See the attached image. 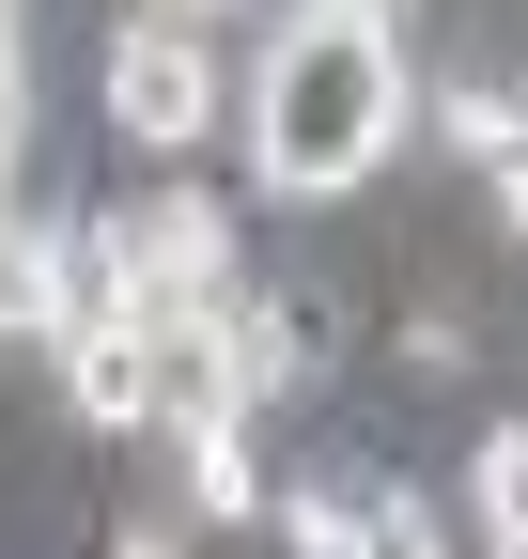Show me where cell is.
<instances>
[{
  "mask_svg": "<svg viewBox=\"0 0 528 559\" xmlns=\"http://www.w3.org/2000/svg\"><path fill=\"white\" fill-rule=\"evenodd\" d=\"M16 156H32V62L0 47V187H16Z\"/></svg>",
  "mask_w": 528,
  "mask_h": 559,
  "instance_id": "13",
  "label": "cell"
},
{
  "mask_svg": "<svg viewBox=\"0 0 528 559\" xmlns=\"http://www.w3.org/2000/svg\"><path fill=\"white\" fill-rule=\"evenodd\" d=\"M405 140V32L388 0H296L249 62V187L264 202H358Z\"/></svg>",
  "mask_w": 528,
  "mask_h": 559,
  "instance_id": "1",
  "label": "cell"
},
{
  "mask_svg": "<svg viewBox=\"0 0 528 559\" xmlns=\"http://www.w3.org/2000/svg\"><path fill=\"white\" fill-rule=\"evenodd\" d=\"M358 498H373V544L388 559H435V498H420V481H358Z\"/></svg>",
  "mask_w": 528,
  "mask_h": 559,
  "instance_id": "11",
  "label": "cell"
},
{
  "mask_svg": "<svg viewBox=\"0 0 528 559\" xmlns=\"http://www.w3.org/2000/svg\"><path fill=\"white\" fill-rule=\"evenodd\" d=\"M94 94H109V124L141 140V156H187V140H218V109H233V79H218L203 16H171V0H141V16L109 32Z\"/></svg>",
  "mask_w": 528,
  "mask_h": 559,
  "instance_id": "2",
  "label": "cell"
},
{
  "mask_svg": "<svg viewBox=\"0 0 528 559\" xmlns=\"http://www.w3.org/2000/svg\"><path fill=\"white\" fill-rule=\"evenodd\" d=\"M47 358H62V419L79 436H156V311H94Z\"/></svg>",
  "mask_w": 528,
  "mask_h": 559,
  "instance_id": "4",
  "label": "cell"
},
{
  "mask_svg": "<svg viewBox=\"0 0 528 559\" xmlns=\"http://www.w3.org/2000/svg\"><path fill=\"white\" fill-rule=\"evenodd\" d=\"M497 124H513V94H497V79H451V94H435V140H451L467 171H482V140H497Z\"/></svg>",
  "mask_w": 528,
  "mask_h": 559,
  "instance_id": "10",
  "label": "cell"
},
{
  "mask_svg": "<svg viewBox=\"0 0 528 559\" xmlns=\"http://www.w3.org/2000/svg\"><path fill=\"white\" fill-rule=\"evenodd\" d=\"M187 513H203V528H249L264 498H280V481H264V451H249V419H187Z\"/></svg>",
  "mask_w": 528,
  "mask_h": 559,
  "instance_id": "6",
  "label": "cell"
},
{
  "mask_svg": "<svg viewBox=\"0 0 528 559\" xmlns=\"http://www.w3.org/2000/svg\"><path fill=\"white\" fill-rule=\"evenodd\" d=\"M0 342H62V218L0 202Z\"/></svg>",
  "mask_w": 528,
  "mask_h": 559,
  "instance_id": "7",
  "label": "cell"
},
{
  "mask_svg": "<svg viewBox=\"0 0 528 559\" xmlns=\"http://www.w3.org/2000/svg\"><path fill=\"white\" fill-rule=\"evenodd\" d=\"M0 47H16V0H0Z\"/></svg>",
  "mask_w": 528,
  "mask_h": 559,
  "instance_id": "15",
  "label": "cell"
},
{
  "mask_svg": "<svg viewBox=\"0 0 528 559\" xmlns=\"http://www.w3.org/2000/svg\"><path fill=\"white\" fill-rule=\"evenodd\" d=\"M124 280H141V311H203L233 280V202L187 187V156H171V187L124 202Z\"/></svg>",
  "mask_w": 528,
  "mask_h": 559,
  "instance_id": "3",
  "label": "cell"
},
{
  "mask_svg": "<svg viewBox=\"0 0 528 559\" xmlns=\"http://www.w3.org/2000/svg\"><path fill=\"white\" fill-rule=\"evenodd\" d=\"M171 16H233V0H171Z\"/></svg>",
  "mask_w": 528,
  "mask_h": 559,
  "instance_id": "14",
  "label": "cell"
},
{
  "mask_svg": "<svg viewBox=\"0 0 528 559\" xmlns=\"http://www.w3.org/2000/svg\"><path fill=\"white\" fill-rule=\"evenodd\" d=\"M264 528H280L296 559H358V544H373V498H358V481H280Z\"/></svg>",
  "mask_w": 528,
  "mask_h": 559,
  "instance_id": "9",
  "label": "cell"
},
{
  "mask_svg": "<svg viewBox=\"0 0 528 559\" xmlns=\"http://www.w3.org/2000/svg\"><path fill=\"white\" fill-rule=\"evenodd\" d=\"M218 342H233V389H249V404H280V389L326 373V358H311V326H296L280 296H249V280H218Z\"/></svg>",
  "mask_w": 528,
  "mask_h": 559,
  "instance_id": "5",
  "label": "cell"
},
{
  "mask_svg": "<svg viewBox=\"0 0 528 559\" xmlns=\"http://www.w3.org/2000/svg\"><path fill=\"white\" fill-rule=\"evenodd\" d=\"M467 528L497 559H528V419H482V451H467Z\"/></svg>",
  "mask_w": 528,
  "mask_h": 559,
  "instance_id": "8",
  "label": "cell"
},
{
  "mask_svg": "<svg viewBox=\"0 0 528 559\" xmlns=\"http://www.w3.org/2000/svg\"><path fill=\"white\" fill-rule=\"evenodd\" d=\"M482 187H497V218H513V234H528V109H513V124H497V140H482Z\"/></svg>",
  "mask_w": 528,
  "mask_h": 559,
  "instance_id": "12",
  "label": "cell"
}]
</instances>
